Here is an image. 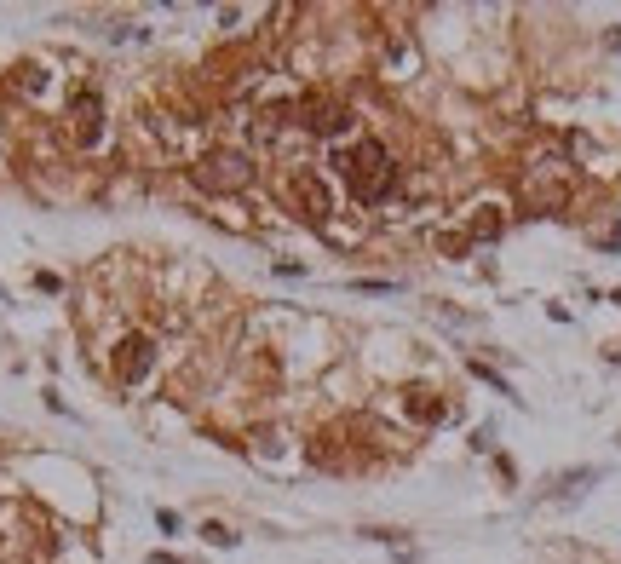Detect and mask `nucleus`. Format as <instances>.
Segmentation results:
<instances>
[{"label":"nucleus","instance_id":"obj_1","mask_svg":"<svg viewBox=\"0 0 621 564\" xmlns=\"http://www.w3.org/2000/svg\"><path fill=\"white\" fill-rule=\"evenodd\" d=\"M334 167H340L345 190H351L357 202H386L391 185H397L391 150H386L380 139H357V144H345L340 156H334Z\"/></svg>","mask_w":621,"mask_h":564},{"label":"nucleus","instance_id":"obj_2","mask_svg":"<svg viewBox=\"0 0 621 564\" xmlns=\"http://www.w3.org/2000/svg\"><path fill=\"white\" fill-rule=\"evenodd\" d=\"M196 185L202 190H248L253 167H248V156H236V150H213V156L196 162Z\"/></svg>","mask_w":621,"mask_h":564},{"label":"nucleus","instance_id":"obj_3","mask_svg":"<svg viewBox=\"0 0 621 564\" xmlns=\"http://www.w3.org/2000/svg\"><path fill=\"white\" fill-rule=\"evenodd\" d=\"M150 363H156V340L150 334H127L115 346V380H127V386H138V380L150 375Z\"/></svg>","mask_w":621,"mask_h":564},{"label":"nucleus","instance_id":"obj_4","mask_svg":"<svg viewBox=\"0 0 621 564\" xmlns=\"http://www.w3.org/2000/svg\"><path fill=\"white\" fill-rule=\"evenodd\" d=\"M69 133H75V144H98V133H104V110H98V93H75V104H69Z\"/></svg>","mask_w":621,"mask_h":564},{"label":"nucleus","instance_id":"obj_5","mask_svg":"<svg viewBox=\"0 0 621 564\" xmlns=\"http://www.w3.org/2000/svg\"><path fill=\"white\" fill-rule=\"evenodd\" d=\"M299 116H305V127L322 133V139H334L345 121H351V116H345V104H334V98H305V104H299Z\"/></svg>","mask_w":621,"mask_h":564},{"label":"nucleus","instance_id":"obj_6","mask_svg":"<svg viewBox=\"0 0 621 564\" xmlns=\"http://www.w3.org/2000/svg\"><path fill=\"white\" fill-rule=\"evenodd\" d=\"M294 202L311 213V219H328V190H322L317 173H299V179H294Z\"/></svg>","mask_w":621,"mask_h":564},{"label":"nucleus","instance_id":"obj_7","mask_svg":"<svg viewBox=\"0 0 621 564\" xmlns=\"http://www.w3.org/2000/svg\"><path fill=\"white\" fill-rule=\"evenodd\" d=\"M409 415H414V421H443L449 409H443L432 392H420V386H414V392H409Z\"/></svg>","mask_w":621,"mask_h":564},{"label":"nucleus","instance_id":"obj_8","mask_svg":"<svg viewBox=\"0 0 621 564\" xmlns=\"http://www.w3.org/2000/svg\"><path fill=\"white\" fill-rule=\"evenodd\" d=\"M489 236H501V213L483 208L478 219H472V242H489Z\"/></svg>","mask_w":621,"mask_h":564},{"label":"nucleus","instance_id":"obj_9","mask_svg":"<svg viewBox=\"0 0 621 564\" xmlns=\"http://www.w3.org/2000/svg\"><path fill=\"white\" fill-rule=\"evenodd\" d=\"M202 536L213 541V547H236V530H225V524H207Z\"/></svg>","mask_w":621,"mask_h":564},{"label":"nucleus","instance_id":"obj_10","mask_svg":"<svg viewBox=\"0 0 621 564\" xmlns=\"http://www.w3.org/2000/svg\"><path fill=\"white\" fill-rule=\"evenodd\" d=\"M0 300H6V294H0Z\"/></svg>","mask_w":621,"mask_h":564}]
</instances>
